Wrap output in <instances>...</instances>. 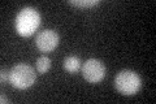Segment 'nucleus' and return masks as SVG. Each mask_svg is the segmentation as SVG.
<instances>
[{
    "label": "nucleus",
    "instance_id": "obj_1",
    "mask_svg": "<svg viewBox=\"0 0 156 104\" xmlns=\"http://www.w3.org/2000/svg\"><path fill=\"white\" fill-rule=\"evenodd\" d=\"M41 25V16L37 9L31 7H26L18 12L14 26L16 31L21 37H30L37 31V29Z\"/></svg>",
    "mask_w": 156,
    "mask_h": 104
},
{
    "label": "nucleus",
    "instance_id": "obj_2",
    "mask_svg": "<svg viewBox=\"0 0 156 104\" xmlns=\"http://www.w3.org/2000/svg\"><path fill=\"white\" fill-rule=\"evenodd\" d=\"M115 86L120 94L130 96L139 91L140 86H142V80H140L138 73L126 69V70H121L116 76Z\"/></svg>",
    "mask_w": 156,
    "mask_h": 104
},
{
    "label": "nucleus",
    "instance_id": "obj_3",
    "mask_svg": "<svg viewBox=\"0 0 156 104\" xmlns=\"http://www.w3.org/2000/svg\"><path fill=\"white\" fill-rule=\"evenodd\" d=\"M9 82L12 83L13 87L18 90H25L34 85L35 82V72L30 65L26 64H18L13 66L12 70L9 72Z\"/></svg>",
    "mask_w": 156,
    "mask_h": 104
},
{
    "label": "nucleus",
    "instance_id": "obj_4",
    "mask_svg": "<svg viewBox=\"0 0 156 104\" xmlns=\"http://www.w3.org/2000/svg\"><path fill=\"white\" fill-rule=\"evenodd\" d=\"M82 74L85 80L90 83L100 82L105 76V66L98 59H89L83 65H82Z\"/></svg>",
    "mask_w": 156,
    "mask_h": 104
},
{
    "label": "nucleus",
    "instance_id": "obj_5",
    "mask_svg": "<svg viewBox=\"0 0 156 104\" xmlns=\"http://www.w3.org/2000/svg\"><path fill=\"white\" fill-rule=\"evenodd\" d=\"M58 34L53 30H43V31H39L37 39H35V43H37V47L41 49L42 52H50L52 49H55L58 44Z\"/></svg>",
    "mask_w": 156,
    "mask_h": 104
},
{
    "label": "nucleus",
    "instance_id": "obj_6",
    "mask_svg": "<svg viewBox=\"0 0 156 104\" xmlns=\"http://www.w3.org/2000/svg\"><path fill=\"white\" fill-rule=\"evenodd\" d=\"M64 68L66 72L76 73L81 68V60L78 56H68L64 60Z\"/></svg>",
    "mask_w": 156,
    "mask_h": 104
},
{
    "label": "nucleus",
    "instance_id": "obj_7",
    "mask_svg": "<svg viewBox=\"0 0 156 104\" xmlns=\"http://www.w3.org/2000/svg\"><path fill=\"white\" fill-rule=\"evenodd\" d=\"M51 68V60L47 56H41L37 60V69L41 74H44L50 70Z\"/></svg>",
    "mask_w": 156,
    "mask_h": 104
},
{
    "label": "nucleus",
    "instance_id": "obj_8",
    "mask_svg": "<svg viewBox=\"0 0 156 104\" xmlns=\"http://www.w3.org/2000/svg\"><path fill=\"white\" fill-rule=\"evenodd\" d=\"M100 2L99 0H69V4L74 7H81V8H90L98 5Z\"/></svg>",
    "mask_w": 156,
    "mask_h": 104
},
{
    "label": "nucleus",
    "instance_id": "obj_9",
    "mask_svg": "<svg viewBox=\"0 0 156 104\" xmlns=\"http://www.w3.org/2000/svg\"><path fill=\"white\" fill-rule=\"evenodd\" d=\"M9 80V72H7L5 69H2V78H0V81H2V85H5V82Z\"/></svg>",
    "mask_w": 156,
    "mask_h": 104
},
{
    "label": "nucleus",
    "instance_id": "obj_10",
    "mask_svg": "<svg viewBox=\"0 0 156 104\" xmlns=\"http://www.w3.org/2000/svg\"><path fill=\"white\" fill-rule=\"evenodd\" d=\"M0 102H2V103H8V99L4 95H2V96H0Z\"/></svg>",
    "mask_w": 156,
    "mask_h": 104
}]
</instances>
